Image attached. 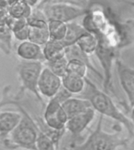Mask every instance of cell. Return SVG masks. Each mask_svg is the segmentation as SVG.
I'll return each mask as SVG.
<instances>
[{
  "mask_svg": "<svg viewBox=\"0 0 134 150\" xmlns=\"http://www.w3.org/2000/svg\"><path fill=\"white\" fill-rule=\"evenodd\" d=\"M44 67L43 62L40 61H24L16 65V70L21 84V91H29L32 93L45 106V102L38 90V82L40 74Z\"/></svg>",
  "mask_w": 134,
  "mask_h": 150,
  "instance_id": "cell-5",
  "label": "cell"
},
{
  "mask_svg": "<svg viewBox=\"0 0 134 150\" xmlns=\"http://www.w3.org/2000/svg\"><path fill=\"white\" fill-rule=\"evenodd\" d=\"M33 8L26 4L21 0H15L9 3L8 13L11 17L15 19H27L32 12Z\"/></svg>",
  "mask_w": 134,
  "mask_h": 150,
  "instance_id": "cell-18",
  "label": "cell"
},
{
  "mask_svg": "<svg viewBox=\"0 0 134 150\" xmlns=\"http://www.w3.org/2000/svg\"><path fill=\"white\" fill-rule=\"evenodd\" d=\"M96 117V111L92 107L78 114L68 118L65 124V130L72 135L78 136L93 121Z\"/></svg>",
  "mask_w": 134,
  "mask_h": 150,
  "instance_id": "cell-10",
  "label": "cell"
},
{
  "mask_svg": "<svg viewBox=\"0 0 134 150\" xmlns=\"http://www.w3.org/2000/svg\"><path fill=\"white\" fill-rule=\"evenodd\" d=\"M118 77L122 90L126 96L129 105V109L133 111L134 105V70L119 59L115 62Z\"/></svg>",
  "mask_w": 134,
  "mask_h": 150,
  "instance_id": "cell-8",
  "label": "cell"
},
{
  "mask_svg": "<svg viewBox=\"0 0 134 150\" xmlns=\"http://www.w3.org/2000/svg\"><path fill=\"white\" fill-rule=\"evenodd\" d=\"M52 0H41V2H40L39 5L37 7H40V6H42L43 5L46 4V3H49V2H51Z\"/></svg>",
  "mask_w": 134,
  "mask_h": 150,
  "instance_id": "cell-33",
  "label": "cell"
},
{
  "mask_svg": "<svg viewBox=\"0 0 134 150\" xmlns=\"http://www.w3.org/2000/svg\"><path fill=\"white\" fill-rule=\"evenodd\" d=\"M17 108L22 113V118L9 135L2 140L3 145L9 149L21 148L27 150H36L37 124L34 118L21 105L17 106Z\"/></svg>",
  "mask_w": 134,
  "mask_h": 150,
  "instance_id": "cell-3",
  "label": "cell"
},
{
  "mask_svg": "<svg viewBox=\"0 0 134 150\" xmlns=\"http://www.w3.org/2000/svg\"><path fill=\"white\" fill-rule=\"evenodd\" d=\"M64 56L68 60L73 59H77V60L83 63L88 67V70H90L96 76H98L100 78L103 80V74L95 68L94 65L93 64V62L90 59V56L85 53L84 52H82L75 44L65 47Z\"/></svg>",
  "mask_w": 134,
  "mask_h": 150,
  "instance_id": "cell-13",
  "label": "cell"
},
{
  "mask_svg": "<svg viewBox=\"0 0 134 150\" xmlns=\"http://www.w3.org/2000/svg\"><path fill=\"white\" fill-rule=\"evenodd\" d=\"M61 84L72 96L82 93L86 88L85 78L70 74H66L61 77Z\"/></svg>",
  "mask_w": 134,
  "mask_h": 150,
  "instance_id": "cell-16",
  "label": "cell"
},
{
  "mask_svg": "<svg viewBox=\"0 0 134 150\" xmlns=\"http://www.w3.org/2000/svg\"><path fill=\"white\" fill-rule=\"evenodd\" d=\"M16 54L21 60L44 62L42 46L26 40L17 45Z\"/></svg>",
  "mask_w": 134,
  "mask_h": 150,
  "instance_id": "cell-11",
  "label": "cell"
},
{
  "mask_svg": "<svg viewBox=\"0 0 134 150\" xmlns=\"http://www.w3.org/2000/svg\"><path fill=\"white\" fill-rule=\"evenodd\" d=\"M67 63H68V59H66L65 56L55 60L43 62L44 67L49 69L52 72L61 78L67 73Z\"/></svg>",
  "mask_w": 134,
  "mask_h": 150,
  "instance_id": "cell-24",
  "label": "cell"
},
{
  "mask_svg": "<svg viewBox=\"0 0 134 150\" xmlns=\"http://www.w3.org/2000/svg\"><path fill=\"white\" fill-rule=\"evenodd\" d=\"M75 45L85 53L90 56L95 52L97 46V38L93 34L87 32L78 40Z\"/></svg>",
  "mask_w": 134,
  "mask_h": 150,
  "instance_id": "cell-20",
  "label": "cell"
},
{
  "mask_svg": "<svg viewBox=\"0 0 134 150\" xmlns=\"http://www.w3.org/2000/svg\"><path fill=\"white\" fill-rule=\"evenodd\" d=\"M44 62L55 60L64 56L65 47L60 41L49 39L42 46Z\"/></svg>",
  "mask_w": 134,
  "mask_h": 150,
  "instance_id": "cell-15",
  "label": "cell"
},
{
  "mask_svg": "<svg viewBox=\"0 0 134 150\" xmlns=\"http://www.w3.org/2000/svg\"><path fill=\"white\" fill-rule=\"evenodd\" d=\"M103 117L100 115L96 127L84 142L75 145L72 150H117L128 146L132 138L122 137L118 133H109L103 129Z\"/></svg>",
  "mask_w": 134,
  "mask_h": 150,
  "instance_id": "cell-2",
  "label": "cell"
},
{
  "mask_svg": "<svg viewBox=\"0 0 134 150\" xmlns=\"http://www.w3.org/2000/svg\"><path fill=\"white\" fill-rule=\"evenodd\" d=\"M71 96H72V95L70 92H68L66 89L63 88V87H61L60 90L56 92V95L53 96V98H54L56 100L58 101L59 103L62 104L64 101H66L68 98L71 97Z\"/></svg>",
  "mask_w": 134,
  "mask_h": 150,
  "instance_id": "cell-31",
  "label": "cell"
},
{
  "mask_svg": "<svg viewBox=\"0 0 134 150\" xmlns=\"http://www.w3.org/2000/svg\"><path fill=\"white\" fill-rule=\"evenodd\" d=\"M50 2H62L82 9H88L89 0H52Z\"/></svg>",
  "mask_w": 134,
  "mask_h": 150,
  "instance_id": "cell-29",
  "label": "cell"
},
{
  "mask_svg": "<svg viewBox=\"0 0 134 150\" xmlns=\"http://www.w3.org/2000/svg\"><path fill=\"white\" fill-rule=\"evenodd\" d=\"M35 149L36 150H57V148L52 138L44 131H42L38 127H37Z\"/></svg>",
  "mask_w": 134,
  "mask_h": 150,
  "instance_id": "cell-23",
  "label": "cell"
},
{
  "mask_svg": "<svg viewBox=\"0 0 134 150\" xmlns=\"http://www.w3.org/2000/svg\"><path fill=\"white\" fill-rule=\"evenodd\" d=\"M28 31H29V27L28 25L25 28H24L23 29H21V30H19L17 31L12 33V36L19 42H24V41L28 40Z\"/></svg>",
  "mask_w": 134,
  "mask_h": 150,
  "instance_id": "cell-30",
  "label": "cell"
},
{
  "mask_svg": "<svg viewBox=\"0 0 134 150\" xmlns=\"http://www.w3.org/2000/svg\"><path fill=\"white\" fill-rule=\"evenodd\" d=\"M9 2L7 0H0V26H6L9 19L8 13Z\"/></svg>",
  "mask_w": 134,
  "mask_h": 150,
  "instance_id": "cell-28",
  "label": "cell"
},
{
  "mask_svg": "<svg viewBox=\"0 0 134 150\" xmlns=\"http://www.w3.org/2000/svg\"><path fill=\"white\" fill-rule=\"evenodd\" d=\"M44 107L42 120L46 126L53 131H65V124L68 121V117L63 110L61 103L52 97Z\"/></svg>",
  "mask_w": 134,
  "mask_h": 150,
  "instance_id": "cell-7",
  "label": "cell"
},
{
  "mask_svg": "<svg viewBox=\"0 0 134 150\" xmlns=\"http://www.w3.org/2000/svg\"><path fill=\"white\" fill-rule=\"evenodd\" d=\"M47 20H56L68 23L82 17L89 9H82L62 2H49L41 6Z\"/></svg>",
  "mask_w": 134,
  "mask_h": 150,
  "instance_id": "cell-6",
  "label": "cell"
},
{
  "mask_svg": "<svg viewBox=\"0 0 134 150\" xmlns=\"http://www.w3.org/2000/svg\"><path fill=\"white\" fill-rule=\"evenodd\" d=\"M7 1H8V2H9V3H10V2H14V1H15V0H7Z\"/></svg>",
  "mask_w": 134,
  "mask_h": 150,
  "instance_id": "cell-34",
  "label": "cell"
},
{
  "mask_svg": "<svg viewBox=\"0 0 134 150\" xmlns=\"http://www.w3.org/2000/svg\"><path fill=\"white\" fill-rule=\"evenodd\" d=\"M31 150H35V149H31Z\"/></svg>",
  "mask_w": 134,
  "mask_h": 150,
  "instance_id": "cell-35",
  "label": "cell"
},
{
  "mask_svg": "<svg viewBox=\"0 0 134 150\" xmlns=\"http://www.w3.org/2000/svg\"><path fill=\"white\" fill-rule=\"evenodd\" d=\"M11 91V86L10 85H7L4 88L3 91H2V96L0 98V112L2 111V109L6 105H16V107L21 105V92L20 93L19 96H13L10 93Z\"/></svg>",
  "mask_w": 134,
  "mask_h": 150,
  "instance_id": "cell-27",
  "label": "cell"
},
{
  "mask_svg": "<svg viewBox=\"0 0 134 150\" xmlns=\"http://www.w3.org/2000/svg\"><path fill=\"white\" fill-rule=\"evenodd\" d=\"M22 118L21 111L0 112V139H5L14 131Z\"/></svg>",
  "mask_w": 134,
  "mask_h": 150,
  "instance_id": "cell-12",
  "label": "cell"
},
{
  "mask_svg": "<svg viewBox=\"0 0 134 150\" xmlns=\"http://www.w3.org/2000/svg\"><path fill=\"white\" fill-rule=\"evenodd\" d=\"M61 87L62 84L61 77L44 67L40 74L38 82V90L41 96H44L48 98H52L56 95Z\"/></svg>",
  "mask_w": 134,
  "mask_h": 150,
  "instance_id": "cell-9",
  "label": "cell"
},
{
  "mask_svg": "<svg viewBox=\"0 0 134 150\" xmlns=\"http://www.w3.org/2000/svg\"><path fill=\"white\" fill-rule=\"evenodd\" d=\"M95 35L97 38V46L94 53L103 70V91L108 93L110 90H113L112 67L117 59L116 50L104 34L100 32Z\"/></svg>",
  "mask_w": 134,
  "mask_h": 150,
  "instance_id": "cell-4",
  "label": "cell"
},
{
  "mask_svg": "<svg viewBox=\"0 0 134 150\" xmlns=\"http://www.w3.org/2000/svg\"><path fill=\"white\" fill-rule=\"evenodd\" d=\"M47 30L49 39L61 42L65 36L67 23L56 20H49L47 23Z\"/></svg>",
  "mask_w": 134,
  "mask_h": 150,
  "instance_id": "cell-19",
  "label": "cell"
},
{
  "mask_svg": "<svg viewBox=\"0 0 134 150\" xmlns=\"http://www.w3.org/2000/svg\"><path fill=\"white\" fill-rule=\"evenodd\" d=\"M62 107L65 111L68 117H73L80 112H82L92 107L89 101L84 98H77V97H70L64 101L62 104Z\"/></svg>",
  "mask_w": 134,
  "mask_h": 150,
  "instance_id": "cell-14",
  "label": "cell"
},
{
  "mask_svg": "<svg viewBox=\"0 0 134 150\" xmlns=\"http://www.w3.org/2000/svg\"><path fill=\"white\" fill-rule=\"evenodd\" d=\"M29 27V26H28ZM28 41L42 46L49 40V32L46 28H31L29 27L28 31Z\"/></svg>",
  "mask_w": 134,
  "mask_h": 150,
  "instance_id": "cell-21",
  "label": "cell"
},
{
  "mask_svg": "<svg viewBox=\"0 0 134 150\" xmlns=\"http://www.w3.org/2000/svg\"><path fill=\"white\" fill-rule=\"evenodd\" d=\"M27 23L31 28H46L48 20L40 7H35L30 16L27 18Z\"/></svg>",
  "mask_w": 134,
  "mask_h": 150,
  "instance_id": "cell-22",
  "label": "cell"
},
{
  "mask_svg": "<svg viewBox=\"0 0 134 150\" xmlns=\"http://www.w3.org/2000/svg\"><path fill=\"white\" fill-rule=\"evenodd\" d=\"M21 1L25 2L26 4H28V6H30L32 8L37 7L41 2V0H21Z\"/></svg>",
  "mask_w": 134,
  "mask_h": 150,
  "instance_id": "cell-32",
  "label": "cell"
},
{
  "mask_svg": "<svg viewBox=\"0 0 134 150\" xmlns=\"http://www.w3.org/2000/svg\"><path fill=\"white\" fill-rule=\"evenodd\" d=\"M88 32L82 24L71 21L67 23V30H66L65 36L63 39L61 41L62 44L64 47L69 46L71 45L76 44V42L82 35Z\"/></svg>",
  "mask_w": 134,
  "mask_h": 150,
  "instance_id": "cell-17",
  "label": "cell"
},
{
  "mask_svg": "<svg viewBox=\"0 0 134 150\" xmlns=\"http://www.w3.org/2000/svg\"><path fill=\"white\" fill-rule=\"evenodd\" d=\"M11 31L6 26H0V50L6 55H9L12 50Z\"/></svg>",
  "mask_w": 134,
  "mask_h": 150,
  "instance_id": "cell-25",
  "label": "cell"
},
{
  "mask_svg": "<svg viewBox=\"0 0 134 150\" xmlns=\"http://www.w3.org/2000/svg\"><path fill=\"white\" fill-rule=\"evenodd\" d=\"M86 90L84 92L83 98L89 101L92 108L96 112H99L103 117H109L126 129L130 137L134 134V124L133 118L126 116L118 106L115 104V101L110 98L108 93L99 89L87 77H85Z\"/></svg>",
  "mask_w": 134,
  "mask_h": 150,
  "instance_id": "cell-1",
  "label": "cell"
},
{
  "mask_svg": "<svg viewBox=\"0 0 134 150\" xmlns=\"http://www.w3.org/2000/svg\"><path fill=\"white\" fill-rule=\"evenodd\" d=\"M87 71H88V67L82 62L77 59H73L68 60L66 74L76 75V76L85 78L87 77Z\"/></svg>",
  "mask_w": 134,
  "mask_h": 150,
  "instance_id": "cell-26",
  "label": "cell"
}]
</instances>
